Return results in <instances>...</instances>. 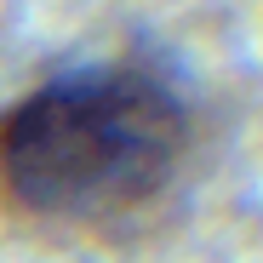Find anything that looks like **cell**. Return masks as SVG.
<instances>
[{"mask_svg":"<svg viewBox=\"0 0 263 263\" xmlns=\"http://www.w3.org/2000/svg\"><path fill=\"white\" fill-rule=\"evenodd\" d=\"M189 103L138 63H80L0 109V217L98 229L155 206L183 172Z\"/></svg>","mask_w":263,"mask_h":263,"instance_id":"1","label":"cell"}]
</instances>
